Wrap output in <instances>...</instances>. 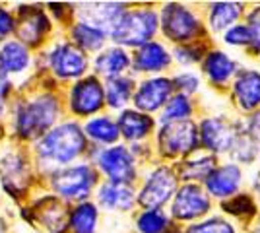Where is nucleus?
Returning <instances> with one entry per match:
<instances>
[{"label":"nucleus","mask_w":260,"mask_h":233,"mask_svg":"<svg viewBox=\"0 0 260 233\" xmlns=\"http://www.w3.org/2000/svg\"><path fill=\"white\" fill-rule=\"evenodd\" d=\"M241 16V4L235 2H216L210 10V25L212 29H231V25L237 22Z\"/></svg>","instance_id":"obj_23"},{"label":"nucleus","mask_w":260,"mask_h":233,"mask_svg":"<svg viewBox=\"0 0 260 233\" xmlns=\"http://www.w3.org/2000/svg\"><path fill=\"white\" fill-rule=\"evenodd\" d=\"M93 183H95L93 171L87 165H76L56 173L53 181V187L58 194H62L64 198L72 200L87 196V192H89Z\"/></svg>","instance_id":"obj_6"},{"label":"nucleus","mask_w":260,"mask_h":233,"mask_svg":"<svg viewBox=\"0 0 260 233\" xmlns=\"http://www.w3.org/2000/svg\"><path fill=\"white\" fill-rule=\"evenodd\" d=\"M163 31L173 41H188L198 34V20L181 4H169L161 14Z\"/></svg>","instance_id":"obj_5"},{"label":"nucleus","mask_w":260,"mask_h":233,"mask_svg":"<svg viewBox=\"0 0 260 233\" xmlns=\"http://www.w3.org/2000/svg\"><path fill=\"white\" fill-rule=\"evenodd\" d=\"M72 34H74L78 45H82L84 49H89V51H98L99 47H103L105 43V31L95 25H89V23H78Z\"/></svg>","instance_id":"obj_26"},{"label":"nucleus","mask_w":260,"mask_h":233,"mask_svg":"<svg viewBox=\"0 0 260 233\" xmlns=\"http://www.w3.org/2000/svg\"><path fill=\"white\" fill-rule=\"evenodd\" d=\"M6 91H8V80H6V72L0 68V111H2V99Z\"/></svg>","instance_id":"obj_41"},{"label":"nucleus","mask_w":260,"mask_h":233,"mask_svg":"<svg viewBox=\"0 0 260 233\" xmlns=\"http://www.w3.org/2000/svg\"><path fill=\"white\" fill-rule=\"evenodd\" d=\"M29 64L27 49L20 43H6L0 51V68L4 72H22Z\"/></svg>","instance_id":"obj_22"},{"label":"nucleus","mask_w":260,"mask_h":233,"mask_svg":"<svg viewBox=\"0 0 260 233\" xmlns=\"http://www.w3.org/2000/svg\"><path fill=\"white\" fill-rule=\"evenodd\" d=\"M86 148V138L78 124H62L45 136L39 144V154L43 159L68 163Z\"/></svg>","instance_id":"obj_1"},{"label":"nucleus","mask_w":260,"mask_h":233,"mask_svg":"<svg viewBox=\"0 0 260 233\" xmlns=\"http://www.w3.org/2000/svg\"><path fill=\"white\" fill-rule=\"evenodd\" d=\"M132 95V80L128 78H115L107 84V101L111 107L119 109Z\"/></svg>","instance_id":"obj_29"},{"label":"nucleus","mask_w":260,"mask_h":233,"mask_svg":"<svg viewBox=\"0 0 260 233\" xmlns=\"http://www.w3.org/2000/svg\"><path fill=\"white\" fill-rule=\"evenodd\" d=\"M258 233H260V229H258Z\"/></svg>","instance_id":"obj_44"},{"label":"nucleus","mask_w":260,"mask_h":233,"mask_svg":"<svg viewBox=\"0 0 260 233\" xmlns=\"http://www.w3.org/2000/svg\"><path fill=\"white\" fill-rule=\"evenodd\" d=\"M175 183L177 181H175V175L171 169H167V167L155 169L150 175V179H148L146 187L142 189V206H146V208H159L161 204H165L167 200L171 198V194H173L175 190Z\"/></svg>","instance_id":"obj_7"},{"label":"nucleus","mask_w":260,"mask_h":233,"mask_svg":"<svg viewBox=\"0 0 260 233\" xmlns=\"http://www.w3.org/2000/svg\"><path fill=\"white\" fill-rule=\"evenodd\" d=\"M258 181H256V190H258V194H260V177H256Z\"/></svg>","instance_id":"obj_43"},{"label":"nucleus","mask_w":260,"mask_h":233,"mask_svg":"<svg viewBox=\"0 0 260 233\" xmlns=\"http://www.w3.org/2000/svg\"><path fill=\"white\" fill-rule=\"evenodd\" d=\"M14 29V22H12V16L4 8H0V41L4 37H8Z\"/></svg>","instance_id":"obj_40"},{"label":"nucleus","mask_w":260,"mask_h":233,"mask_svg":"<svg viewBox=\"0 0 260 233\" xmlns=\"http://www.w3.org/2000/svg\"><path fill=\"white\" fill-rule=\"evenodd\" d=\"M99 202L105 208L128 210L134 202V192L126 183H107L99 189Z\"/></svg>","instance_id":"obj_17"},{"label":"nucleus","mask_w":260,"mask_h":233,"mask_svg":"<svg viewBox=\"0 0 260 233\" xmlns=\"http://www.w3.org/2000/svg\"><path fill=\"white\" fill-rule=\"evenodd\" d=\"M49 208L41 210V222L51 229L53 233H60L66 227V214L62 210V206H58L54 200H47Z\"/></svg>","instance_id":"obj_30"},{"label":"nucleus","mask_w":260,"mask_h":233,"mask_svg":"<svg viewBox=\"0 0 260 233\" xmlns=\"http://www.w3.org/2000/svg\"><path fill=\"white\" fill-rule=\"evenodd\" d=\"M99 165L113 183H128L134 177V161L126 148L117 146L99 155Z\"/></svg>","instance_id":"obj_9"},{"label":"nucleus","mask_w":260,"mask_h":233,"mask_svg":"<svg viewBox=\"0 0 260 233\" xmlns=\"http://www.w3.org/2000/svg\"><path fill=\"white\" fill-rule=\"evenodd\" d=\"M51 66L60 78H76L87 66L86 55L74 45H60L51 55Z\"/></svg>","instance_id":"obj_10"},{"label":"nucleus","mask_w":260,"mask_h":233,"mask_svg":"<svg viewBox=\"0 0 260 233\" xmlns=\"http://www.w3.org/2000/svg\"><path fill=\"white\" fill-rule=\"evenodd\" d=\"M95 222H98V210H95V206L93 204H82L72 214L70 225H72L74 233H93Z\"/></svg>","instance_id":"obj_27"},{"label":"nucleus","mask_w":260,"mask_h":233,"mask_svg":"<svg viewBox=\"0 0 260 233\" xmlns=\"http://www.w3.org/2000/svg\"><path fill=\"white\" fill-rule=\"evenodd\" d=\"M202 140L204 146L210 148L212 152H228L229 148H233L237 134L231 128V124L223 119H208L202 122Z\"/></svg>","instance_id":"obj_13"},{"label":"nucleus","mask_w":260,"mask_h":233,"mask_svg":"<svg viewBox=\"0 0 260 233\" xmlns=\"http://www.w3.org/2000/svg\"><path fill=\"white\" fill-rule=\"evenodd\" d=\"M155 29H157V16L152 10H134L124 12L111 34L117 43L138 47L144 43L148 45Z\"/></svg>","instance_id":"obj_2"},{"label":"nucleus","mask_w":260,"mask_h":233,"mask_svg":"<svg viewBox=\"0 0 260 233\" xmlns=\"http://www.w3.org/2000/svg\"><path fill=\"white\" fill-rule=\"evenodd\" d=\"M214 171V157H200L196 161H184L181 167L183 179H200L206 177Z\"/></svg>","instance_id":"obj_32"},{"label":"nucleus","mask_w":260,"mask_h":233,"mask_svg":"<svg viewBox=\"0 0 260 233\" xmlns=\"http://www.w3.org/2000/svg\"><path fill=\"white\" fill-rule=\"evenodd\" d=\"M171 88L173 86H171V82L167 78L148 80V82H144L138 88L134 103L142 111H155V109H159L163 103L169 99Z\"/></svg>","instance_id":"obj_12"},{"label":"nucleus","mask_w":260,"mask_h":233,"mask_svg":"<svg viewBox=\"0 0 260 233\" xmlns=\"http://www.w3.org/2000/svg\"><path fill=\"white\" fill-rule=\"evenodd\" d=\"M177 55V60L179 62H184V64H190V62H196L200 58V49H194V47H179L175 51Z\"/></svg>","instance_id":"obj_38"},{"label":"nucleus","mask_w":260,"mask_h":233,"mask_svg":"<svg viewBox=\"0 0 260 233\" xmlns=\"http://www.w3.org/2000/svg\"><path fill=\"white\" fill-rule=\"evenodd\" d=\"M225 212H231V214H237V216H252L254 214V204L249 196H235L231 198L229 202L223 204Z\"/></svg>","instance_id":"obj_35"},{"label":"nucleus","mask_w":260,"mask_h":233,"mask_svg":"<svg viewBox=\"0 0 260 233\" xmlns=\"http://www.w3.org/2000/svg\"><path fill=\"white\" fill-rule=\"evenodd\" d=\"M225 43L229 45H249L252 43V34L249 25H233L225 34Z\"/></svg>","instance_id":"obj_36"},{"label":"nucleus","mask_w":260,"mask_h":233,"mask_svg":"<svg viewBox=\"0 0 260 233\" xmlns=\"http://www.w3.org/2000/svg\"><path fill=\"white\" fill-rule=\"evenodd\" d=\"M175 86L183 91H194L198 88V78L190 72H184V74H179L175 78Z\"/></svg>","instance_id":"obj_37"},{"label":"nucleus","mask_w":260,"mask_h":233,"mask_svg":"<svg viewBox=\"0 0 260 233\" xmlns=\"http://www.w3.org/2000/svg\"><path fill=\"white\" fill-rule=\"evenodd\" d=\"M210 210V198L196 185H186L177 192L173 202V214L179 220H192L204 216Z\"/></svg>","instance_id":"obj_8"},{"label":"nucleus","mask_w":260,"mask_h":233,"mask_svg":"<svg viewBox=\"0 0 260 233\" xmlns=\"http://www.w3.org/2000/svg\"><path fill=\"white\" fill-rule=\"evenodd\" d=\"M167 227V218L159 210L144 212L138 220V229L142 233H161Z\"/></svg>","instance_id":"obj_33"},{"label":"nucleus","mask_w":260,"mask_h":233,"mask_svg":"<svg viewBox=\"0 0 260 233\" xmlns=\"http://www.w3.org/2000/svg\"><path fill=\"white\" fill-rule=\"evenodd\" d=\"M198 144V128L190 121L165 124L159 132V146L167 155H183L192 152Z\"/></svg>","instance_id":"obj_4"},{"label":"nucleus","mask_w":260,"mask_h":233,"mask_svg":"<svg viewBox=\"0 0 260 233\" xmlns=\"http://www.w3.org/2000/svg\"><path fill=\"white\" fill-rule=\"evenodd\" d=\"M58 115V103L54 97H39L27 105H23L18 113V132L29 138L35 134H43L54 122Z\"/></svg>","instance_id":"obj_3"},{"label":"nucleus","mask_w":260,"mask_h":233,"mask_svg":"<svg viewBox=\"0 0 260 233\" xmlns=\"http://www.w3.org/2000/svg\"><path fill=\"white\" fill-rule=\"evenodd\" d=\"M2 177H4V187L10 192H20L27 183V171L23 161L18 155H8L2 159Z\"/></svg>","instance_id":"obj_19"},{"label":"nucleus","mask_w":260,"mask_h":233,"mask_svg":"<svg viewBox=\"0 0 260 233\" xmlns=\"http://www.w3.org/2000/svg\"><path fill=\"white\" fill-rule=\"evenodd\" d=\"M49 29V20L43 16V12L31 8V6H23L20 8V27L18 34L23 41L27 43H37L41 41L43 34Z\"/></svg>","instance_id":"obj_15"},{"label":"nucleus","mask_w":260,"mask_h":233,"mask_svg":"<svg viewBox=\"0 0 260 233\" xmlns=\"http://www.w3.org/2000/svg\"><path fill=\"white\" fill-rule=\"evenodd\" d=\"M188 115H190V103L186 101L184 95H177V97H173V99L165 105L161 121L165 124H169V122L184 121Z\"/></svg>","instance_id":"obj_31"},{"label":"nucleus","mask_w":260,"mask_h":233,"mask_svg":"<svg viewBox=\"0 0 260 233\" xmlns=\"http://www.w3.org/2000/svg\"><path fill=\"white\" fill-rule=\"evenodd\" d=\"M122 4H91L89 8H87V22L84 23H95V27L99 25H113V29H115V25L119 23V20L122 18Z\"/></svg>","instance_id":"obj_21"},{"label":"nucleus","mask_w":260,"mask_h":233,"mask_svg":"<svg viewBox=\"0 0 260 233\" xmlns=\"http://www.w3.org/2000/svg\"><path fill=\"white\" fill-rule=\"evenodd\" d=\"M134 64L142 72H155V70H161L169 64V55L161 45L148 43L138 51Z\"/></svg>","instance_id":"obj_18"},{"label":"nucleus","mask_w":260,"mask_h":233,"mask_svg":"<svg viewBox=\"0 0 260 233\" xmlns=\"http://www.w3.org/2000/svg\"><path fill=\"white\" fill-rule=\"evenodd\" d=\"M186 233H233V227L228 222L219 220V218H212L208 222L192 225Z\"/></svg>","instance_id":"obj_34"},{"label":"nucleus","mask_w":260,"mask_h":233,"mask_svg":"<svg viewBox=\"0 0 260 233\" xmlns=\"http://www.w3.org/2000/svg\"><path fill=\"white\" fill-rule=\"evenodd\" d=\"M206 185L214 196H229L241 185V169L237 165L217 167L208 175Z\"/></svg>","instance_id":"obj_14"},{"label":"nucleus","mask_w":260,"mask_h":233,"mask_svg":"<svg viewBox=\"0 0 260 233\" xmlns=\"http://www.w3.org/2000/svg\"><path fill=\"white\" fill-rule=\"evenodd\" d=\"M250 34H252V43L256 45V51H260V8L250 14Z\"/></svg>","instance_id":"obj_39"},{"label":"nucleus","mask_w":260,"mask_h":233,"mask_svg":"<svg viewBox=\"0 0 260 233\" xmlns=\"http://www.w3.org/2000/svg\"><path fill=\"white\" fill-rule=\"evenodd\" d=\"M72 109L78 115H91L103 105V88L95 78L78 82L72 89Z\"/></svg>","instance_id":"obj_11"},{"label":"nucleus","mask_w":260,"mask_h":233,"mask_svg":"<svg viewBox=\"0 0 260 233\" xmlns=\"http://www.w3.org/2000/svg\"><path fill=\"white\" fill-rule=\"evenodd\" d=\"M152 119L136 111H124L119 119V130L128 140H140L152 130Z\"/></svg>","instance_id":"obj_20"},{"label":"nucleus","mask_w":260,"mask_h":233,"mask_svg":"<svg viewBox=\"0 0 260 233\" xmlns=\"http://www.w3.org/2000/svg\"><path fill=\"white\" fill-rule=\"evenodd\" d=\"M235 95L243 109H254L260 105V74L245 70L235 82Z\"/></svg>","instance_id":"obj_16"},{"label":"nucleus","mask_w":260,"mask_h":233,"mask_svg":"<svg viewBox=\"0 0 260 233\" xmlns=\"http://www.w3.org/2000/svg\"><path fill=\"white\" fill-rule=\"evenodd\" d=\"M206 72H208V76L212 78L216 84H223V82H228L229 78L233 76V72H235V62H233L228 55L216 51V53H210V55H208Z\"/></svg>","instance_id":"obj_25"},{"label":"nucleus","mask_w":260,"mask_h":233,"mask_svg":"<svg viewBox=\"0 0 260 233\" xmlns=\"http://www.w3.org/2000/svg\"><path fill=\"white\" fill-rule=\"evenodd\" d=\"M86 130L98 142H107V144H111V142H115L119 138V124H115V122L105 119V117L93 119L91 122H87Z\"/></svg>","instance_id":"obj_28"},{"label":"nucleus","mask_w":260,"mask_h":233,"mask_svg":"<svg viewBox=\"0 0 260 233\" xmlns=\"http://www.w3.org/2000/svg\"><path fill=\"white\" fill-rule=\"evenodd\" d=\"M252 132L260 136V111L254 115V119H252Z\"/></svg>","instance_id":"obj_42"},{"label":"nucleus","mask_w":260,"mask_h":233,"mask_svg":"<svg viewBox=\"0 0 260 233\" xmlns=\"http://www.w3.org/2000/svg\"><path fill=\"white\" fill-rule=\"evenodd\" d=\"M128 64H130V58L126 56V53L120 51V49H111L107 53L99 55L98 60H95V66H98L99 74L109 76V78L119 76L120 72L128 66Z\"/></svg>","instance_id":"obj_24"}]
</instances>
